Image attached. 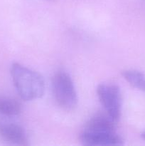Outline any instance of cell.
<instances>
[{
	"label": "cell",
	"mask_w": 145,
	"mask_h": 146,
	"mask_svg": "<svg viewBox=\"0 0 145 146\" xmlns=\"http://www.w3.org/2000/svg\"><path fill=\"white\" fill-rule=\"evenodd\" d=\"M11 78L18 95L24 101H33L44 96L45 83L42 76L38 72L18 63L11 66Z\"/></svg>",
	"instance_id": "obj_1"
},
{
	"label": "cell",
	"mask_w": 145,
	"mask_h": 146,
	"mask_svg": "<svg viewBox=\"0 0 145 146\" xmlns=\"http://www.w3.org/2000/svg\"><path fill=\"white\" fill-rule=\"evenodd\" d=\"M52 89L55 101L65 111H72L78 104V96L69 74L63 71L53 77Z\"/></svg>",
	"instance_id": "obj_2"
},
{
	"label": "cell",
	"mask_w": 145,
	"mask_h": 146,
	"mask_svg": "<svg viewBox=\"0 0 145 146\" xmlns=\"http://www.w3.org/2000/svg\"><path fill=\"white\" fill-rule=\"evenodd\" d=\"M97 94L107 113L117 121L122 110V96L119 86L115 84H100Z\"/></svg>",
	"instance_id": "obj_3"
},
{
	"label": "cell",
	"mask_w": 145,
	"mask_h": 146,
	"mask_svg": "<svg viewBox=\"0 0 145 146\" xmlns=\"http://www.w3.org/2000/svg\"><path fill=\"white\" fill-rule=\"evenodd\" d=\"M80 141L85 145H122L123 139L116 131L100 132L83 131L80 135Z\"/></svg>",
	"instance_id": "obj_4"
},
{
	"label": "cell",
	"mask_w": 145,
	"mask_h": 146,
	"mask_svg": "<svg viewBox=\"0 0 145 146\" xmlns=\"http://www.w3.org/2000/svg\"><path fill=\"white\" fill-rule=\"evenodd\" d=\"M0 138L9 143L28 145V138L24 128L14 123L0 121Z\"/></svg>",
	"instance_id": "obj_5"
},
{
	"label": "cell",
	"mask_w": 145,
	"mask_h": 146,
	"mask_svg": "<svg viewBox=\"0 0 145 146\" xmlns=\"http://www.w3.org/2000/svg\"><path fill=\"white\" fill-rule=\"evenodd\" d=\"M116 122L107 113L97 114L86 123L84 131L113 132L116 131Z\"/></svg>",
	"instance_id": "obj_6"
},
{
	"label": "cell",
	"mask_w": 145,
	"mask_h": 146,
	"mask_svg": "<svg viewBox=\"0 0 145 146\" xmlns=\"http://www.w3.org/2000/svg\"><path fill=\"white\" fill-rule=\"evenodd\" d=\"M21 112V106L16 100L0 96V113L7 116H16Z\"/></svg>",
	"instance_id": "obj_7"
},
{
	"label": "cell",
	"mask_w": 145,
	"mask_h": 146,
	"mask_svg": "<svg viewBox=\"0 0 145 146\" xmlns=\"http://www.w3.org/2000/svg\"><path fill=\"white\" fill-rule=\"evenodd\" d=\"M122 75L131 86L145 92V76L142 73L135 70H125Z\"/></svg>",
	"instance_id": "obj_8"
},
{
	"label": "cell",
	"mask_w": 145,
	"mask_h": 146,
	"mask_svg": "<svg viewBox=\"0 0 145 146\" xmlns=\"http://www.w3.org/2000/svg\"><path fill=\"white\" fill-rule=\"evenodd\" d=\"M141 136H142V139H143V140H144V141H145V131H144V132L142 133V134H141Z\"/></svg>",
	"instance_id": "obj_9"
}]
</instances>
